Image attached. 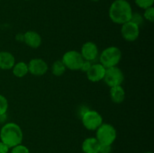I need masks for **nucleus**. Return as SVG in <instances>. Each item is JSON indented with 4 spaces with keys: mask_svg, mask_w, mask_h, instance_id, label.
<instances>
[{
    "mask_svg": "<svg viewBox=\"0 0 154 153\" xmlns=\"http://www.w3.org/2000/svg\"><path fill=\"white\" fill-rule=\"evenodd\" d=\"M110 96L111 99L114 103L120 104L124 100L126 93L125 90L121 86L111 87L110 89Z\"/></svg>",
    "mask_w": 154,
    "mask_h": 153,
    "instance_id": "obj_15",
    "label": "nucleus"
},
{
    "mask_svg": "<svg viewBox=\"0 0 154 153\" xmlns=\"http://www.w3.org/2000/svg\"><path fill=\"white\" fill-rule=\"evenodd\" d=\"M12 69H13V74L19 78L23 77L29 73L28 64L24 62L15 63Z\"/></svg>",
    "mask_w": 154,
    "mask_h": 153,
    "instance_id": "obj_16",
    "label": "nucleus"
},
{
    "mask_svg": "<svg viewBox=\"0 0 154 153\" xmlns=\"http://www.w3.org/2000/svg\"><path fill=\"white\" fill-rule=\"evenodd\" d=\"M28 69L29 72L34 76H42L48 71V65L42 58H32L29 62Z\"/></svg>",
    "mask_w": 154,
    "mask_h": 153,
    "instance_id": "obj_9",
    "label": "nucleus"
},
{
    "mask_svg": "<svg viewBox=\"0 0 154 153\" xmlns=\"http://www.w3.org/2000/svg\"><path fill=\"white\" fill-rule=\"evenodd\" d=\"M109 17L113 22L123 25L131 20L132 16V8L126 0H115L109 8Z\"/></svg>",
    "mask_w": 154,
    "mask_h": 153,
    "instance_id": "obj_1",
    "label": "nucleus"
},
{
    "mask_svg": "<svg viewBox=\"0 0 154 153\" xmlns=\"http://www.w3.org/2000/svg\"><path fill=\"white\" fill-rule=\"evenodd\" d=\"M105 70H106V68L100 63L92 64L90 68L87 72V78L91 82H99L104 79Z\"/></svg>",
    "mask_w": 154,
    "mask_h": 153,
    "instance_id": "obj_11",
    "label": "nucleus"
},
{
    "mask_svg": "<svg viewBox=\"0 0 154 153\" xmlns=\"http://www.w3.org/2000/svg\"><path fill=\"white\" fill-rule=\"evenodd\" d=\"M91 65H92L91 62L87 61V60H84V62H83V64H82V65H81V68L80 70H83V71H84L87 73V70L90 68Z\"/></svg>",
    "mask_w": 154,
    "mask_h": 153,
    "instance_id": "obj_24",
    "label": "nucleus"
},
{
    "mask_svg": "<svg viewBox=\"0 0 154 153\" xmlns=\"http://www.w3.org/2000/svg\"><path fill=\"white\" fill-rule=\"evenodd\" d=\"M23 41L29 47L36 49L42 44V37L35 31H28L23 34Z\"/></svg>",
    "mask_w": 154,
    "mask_h": 153,
    "instance_id": "obj_12",
    "label": "nucleus"
},
{
    "mask_svg": "<svg viewBox=\"0 0 154 153\" xmlns=\"http://www.w3.org/2000/svg\"><path fill=\"white\" fill-rule=\"evenodd\" d=\"M66 69V66L63 64L62 60H57V61L54 62V64H53L52 68H51V71L54 75L60 76L65 73Z\"/></svg>",
    "mask_w": 154,
    "mask_h": 153,
    "instance_id": "obj_17",
    "label": "nucleus"
},
{
    "mask_svg": "<svg viewBox=\"0 0 154 153\" xmlns=\"http://www.w3.org/2000/svg\"><path fill=\"white\" fill-rule=\"evenodd\" d=\"M9 147L0 141V153H8Z\"/></svg>",
    "mask_w": 154,
    "mask_h": 153,
    "instance_id": "obj_25",
    "label": "nucleus"
},
{
    "mask_svg": "<svg viewBox=\"0 0 154 153\" xmlns=\"http://www.w3.org/2000/svg\"><path fill=\"white\" fill-rule=\"evenodd\" d=\"M122 58L121 50L117 46H109L104 50L100 55V64L105 68L117 66Z\"/></svg>",
    "mask_w": 154,
    "mask_h": 153,
    "instance_id": "obj_3",
    "label": "nucleus"
},
{
    "mask_svg": "<svg viewBox=\"0 0 154 153\" xmlns=\"http://www.w3.org/2000/svg\"><path fill=\"white\" fill-rule=\"evenodd\" d=\"M81 54L84 60L92 62L97 58L99 50L96 44L92 41H87L83 44Z\"/></svg>",
    "mask_w": 154,
    "mask_h": 153,
    "instance_id": "obj_10",
    "label": "nucleus"
},
{
    "mask_svg": "<svg viewBox=\"0 0 154 153\" xmlns=\"http://www.w3.org/2000/svg\"><path fill=\"white\" fill-rule=\"evenodd\" d=\"M8 108V102L7 98L2 94H0V115L6 113Z\"/></svg>",
    "mask_w": 154,
    "mask_h": 153,
    "instance_id": "obj_18",
    "label": "nucleus"
},
{
    "mask_svg": "<svg viewBox=\"0 0 154 153\" xmlns=\"http://www.w3.org/2000/svg\"><path fill=\"white\" fill-rule=\"evenodd\" d=\"M82 123L89 130H96L103 123L102 116L96 110H87L82 116Z\"/></svg>",
    "mask_w": 154,
    "mask_h": 153,
    "instance_id": "obj_6",
    "label": "nucleus"
},
{
    "mask_svg": "<svg viewBox=\"0 0 154 153\" xmlns=\"http://www.w3.org/2000/svg\"><path fill=\"white\" fill-rule=\"evenodd\" d=\"M135 2L141 8L146 9L153 6L154 0H135Z\"/></svg>",
    "mask_w": 154,
    "mask_h": 153,
    "instance_id": "obj_19",
    "label": "nucleus"
},
{
    "mask_svg": "<svg viewBox=\"0 0 154 153\" xmlns=\"http://www.w3.org/2000/svg\"><path fill=\"white\" fill-rule=\"evenodd\" d=\"M84 58L81 52L76 50H69L63 55L62 62L66 68L72 70H80L84 62Z\"/></svg>",
    "mask_w": 154,
    "mask_h": 153,
    "instance_id": "obj_5",
    "label": "nucleus"
},
{
    "mask_svg": "<svg viewBox=\"0 0 154 153\" xmlns=\"http://www.w3.org/2000/svg\"><path fill=\"white\" fill-rule=\"evenodd\" d=\"M144 153H153V152H144Z\"/></svg>",
    "mask_w": 154,
    "mask_h": 153,
    "instance_id": "obj_27",
    "label": "nucleus"
},
{
    "mask_svg": "<svg viewBox=\"0 0 154 153\" xmlns=\"http://www.w3.org/2000/svg\"><path fill=\"white\" fill-rule=\"evenodd\" d=\"M96 139L101 145H111L117 138V130L108 123H102L96 130Z\"/></svg>",
    "mask_w": 154,
    "mask_h": 153,
    "instance_id": "obj_4",
    "label": "nucleus"
},
{
    "mask_svg": "<svg viewBox=\"0 0 154 153\" xmlns=\"http://www.w3.org/2000/svg\"><path fill=\"white\" fill-rule=\"evenodd\" d=\"M11 153H30V152L26 146L19 144L12 148Z\"/></svg>",
    "mask_w": 154,
    "mask_h": 153,
    "instance_id": "obj_21",
    "label": "nucleus"
},
{
    "mask_svg": "<svg viewBox=\"0 0 154 153\" xmlns=\"http://www.w3.org/2000/svg\"><path fill=\"white\" fill-rule=\"evenodd\" d=\"M0 1H1V0H0Z\"/></svg>",
    "mask_w": 154,
    "mask_h": 153,
    "instance_id": "obj_29",
    "label": "nucleus"
},
{
    "mask_svg": "<svg viewBox=\"0 0 154 153\" xmlns=\"http://www.w3.org/2000/svg\"><path fill=\"white\" fill-rule=\"evenodd\" d=\"M131 21L135 23H136L137 25L139 26L141 22H142L143 19L142 16L139 14H132V19H131Z\"/></svg>",
    "mask_w": 154,
    "mask_h": 153,
    "instance_id": "obj_22",
    "label": "nucleus"
},
{
    "mask_svg": "<svg viewBox=\"0 0 154 153\" xmlns=\"http://www.w3.org/2000/svg\"><path fill=\"white\" fill-rule=\"evenodd\" d=\"M26 1H29V0H26Z\"/></svg>",
    "mask_w": 154,
    "mask_h": 153,
    "instance_id": "obj_28",
    "label": "nucleus"
},
{
    "mask_svg": "<svg viewBox=\"0 0 154 153\" xmlns=\"http://www.w3.org/2000/svg\"><path fill=\"white\" fill-rule=\"evenodd\" d=\"M139 26L131 20L122 25L121 34L127 41L132 42L136 40L139 36Z\"/></svg>",
    "mask_w": 154,
    "mask_h": 153,
    "instance_id": "obj_8",
    "label": "nucleus"
},
{
    "mask_svg": "<svg viewBox=\"0 0 154 153\" xmlns=\"http://www.w3.org/2000/svg\"><path fill=\"white\" fill-rule=\"evenodd\" d=\"M23 134L21 128L14 122L5 124L0 130V139L9 148H13L21 144Z\"/></svg>",
    "mask_w": 154,
    "mask_h": 153,
    "instance_id": "obj_2",
    "label": "nucleus"
},
{
    "mask_svg": "<svg viewBox=\"0 0 154 153\" xmlns=\"http://www.w3.org/2000/svg\"><path fill=\"white\" fill-rule=\"evenodd\" d=\"M111 145H101L99 153H111Z\"/></svg>",
    "mask_w": 154,
    "mask_h": 153,
    "instance_id": "obj_23",
    "label": "nucleus"
},
{
    "mask_svg": "<svg viewBox=\"0 0 154 153\" xmlns=\"http://www.w3.org/2000/svg\"><path fill=\"white\" fill-rule=\"evenodd\" d=\"M15 64V58L11 52L7 51L0 52V68L2 70H9Z\"/></svg>",
    "mask_w": 154,
    "mask_h": 153,
    "instance_id": "obj_14",
    "label": "nucleus"
},
{
    "mask_svg": "<svg viewBox=\"0 0 154 153\" xmlns=\"http://www.w3.org/2000/svg\"><path fill=\"white\" fill-rule=\"evenodd\" d=\"M101 144L95 137H88L82 143V150L84 153H99Z\"/></svg>",
    "mask_w": 154,
    "mask_h": 153,
    "instance_id": "obj_13",
    "label": "nucleus"
},
{
    "mask_svg": "<svg viewBox=\"0 0 154 153\" xmlns=\"http://www.w3.org/2000/svg\"><path fill=\"white\" fill-rule=\"evenodd\" d=\"M144 17L147 20L150 21V22H153L154 21V8L153 7L147 8L144 9Z\"/></svg>",
    "mask_w": 154,
    "mask_h": 153,
    "instance_id": "obj_20",
    "label": "nucleus"
},
{
    "mask_svg": "<svg viewBox=\"0 0 154 153\" xmlns=\"http://www.w3.org/2000/svg\"><path fill=\"white\" fill-rule=\"evenodd\" d=\"M104 81L110 87L121 86L124 80V74L121 69L117 66L106 68Z\"/></svg>",
    "mask_w": 154,
    "mask_h": 153,
    "instance_id": "obj_7",
    "label": "nucleus"
},
{
    "mask_svg": "<svg viewBox=\"0 0 154 153\" xmlns=\"http://www.w3.org/2000/svg\"><path fill=\"white\" fill-rule=\"evenodd\" d=\"M6 113L0 115V123H3L6 120Z\"/></svg>",
    "mask_w": 154,
    "mask_h": 153,
    "instance_id": "obj_26",
    "label": "nucleus"
}]
</instances>
